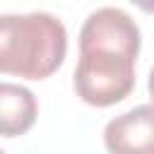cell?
Segmentation results:
<instances>
[{"mask_svg": "<svg viewBox=\"0 0 154 154\" xmlns=\"http://www.w3.org/2000/svg\"><path fill=\"white\" fill-rule=\"evenodd\" d=\"M140 26L118 7H99L79 31V60L75 67L77 96L96 108L120 103L135 89V60L140 53Z\"/></svg>", "mask_w": 154, "mask_h": 154, "instance_id": "1", "label": "cell"}, {"mask_svg": "<svg viewBox=\"0 0 154 154\" xmlns=\"http://www.w3.org/2000/svg\"><path fill=\"white\" fill-rule=\"evenodd\" d=\"M67 31L51 12L0 17V72L22 79H46L65 60Z\"/></svg>", "mask_w": 154, "mask_h": 154, "instance_id": "2", "label": "cell"}, {"mask_svg": "<svg viewBox=\"0 0 154 154\" xmlns=\"http://www.w3.org/2000/svg\"><path fill=\"white\" fill-rule=\"evenodd\" d=\"M103 144L108 152L154 154V103L135 106L108 120L103 128Z\"/></svg>", "mask_w": 154, "mask_h": 154, "instance_id": "3", "label": "cell"}, {"mask_svg": "<svg viewBox=\"0 0 154 154\" xmlns=\"http://www.w3.org/2000/svg\"><path fill=\"white\" fill-rule=\"evenodd\" d=\"M38 116V101L31 89L12 82H0V135L19 137L29 132Z\"/></svg>", "mask_w": 154, "mask_h": 154, "instance_id": "4", "label": "cell"}, {"mask_svg": "<svg viewBox=\"0 0 154 154\" xmlns=\"http://www.w3.org/2000/svg\"><path fill=\"white\" fill-rule=\"evenodd\" d=\"M132 5H137L142 12H147V14H154V0H130Z\"/></svg>", "mask_w": 154, "mask_h": 154, "instance_id": "5", "label": "cell"}, {"mask_svg": "<svg viewBox=\"0 0 154 154\" xmlns=\"http://www.w3.org/2000/svg\"><path fill=\"white\" fill-rule=\"evenodd\" d=\"M147 89H149V96H152V103H154V67H152V72H149V84H147Z\"/></svg>", "mask_w": 154, "mask_h": 154, "instance_id": "6", "label": "cell"}]
</instances>
